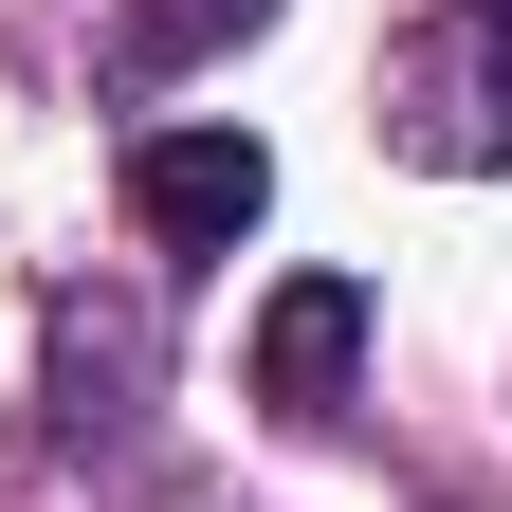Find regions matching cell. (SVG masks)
Listing matches in <instances>:
<instances>
[{"mask_svg": "<svg viewBox=\"0 0 512 512\" xmlns=\"http://www.w3.org/2000/svg\"><path fill=\"white\" fill-rule=\"evenodd\" d=\"M128 384H147V293H110V311L55 293V421H74V439L128 421Z\"/></svg>", "mask_w": 512, "mask_h": 512, "instance_id": "obj_5", "label": "cell"}, {"mask_svg": "<svg viewBox=\"0 0 512 512\" xmlns=\"http://www.w3.org/2000/svg\"><path fill=\"white\" fill-rule=\"evenodd\" d=\"M439 19H458V37L494 55V74H512V0H439Z\"/></svg>", "mask_w": 512, "mask_h": 512, "instance_id": "obj_6", "label": "cell"}, {"mask_svg": "<svg viewBox=\"0 0 512 512\" xmlns=\"http://www.w3.org/2000/svg\"><path fill=\"white\" fill-rule=\"evenodd\" d=\"M348 384H366V275H293L256 311V403L275 421H348Z\"/></svg>", "mask_w": 512, "mask_h": 512, "instance_id": "obj_3", "label": "cell"}, {"mask_svg": "<svg viewBox=\"0 0 512 512\" xmlns=\"http://www.w3.org/2000/svg\"><path fill=\"white\" fill-rule=\"evenodd\" d=\"M275 0H110L92 19V92H183L202 55H238Z\"/></svg>", "mask_w": 512, "mask_h": 512, "instance_id": "obj_4", "label": "cell"}, {"mask_svg": "<svg viewBox=\"0 0 512 512\" xmlns=\"http://www.w3.org/2000/svg\"><path fill=\"white\" fill-rule=\"evenodd\" d=\"M275 220V147L256 128H147L128 147V238L147 256H238Z\"/></svg>", "mask_w": 512, "mask_h": 512, "instance_id": "obj_1", "label": "cell"}, {"mask_svg": "<svg viewBox=\"0 0 512 512\" xmlns=\"http://www.w3.org/2000/svg\"><path fill=\"white\" fill-rule=\"evenodd\" d=\"M384 147L403 165H439V183H476V165H512V74L439 19V37H403L384 55Z\"/></svg>", "mask_w": 512, "mask_h": 512, "instance_id": "obj_2", "label": "cell"}]
</instances>
